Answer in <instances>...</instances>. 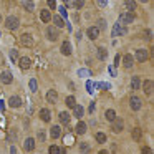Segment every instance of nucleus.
<instances>
[{"label": "nucleus", "mask_w": 154, "mask_h": 154, "mask_svg": "<svg viewBox=\"0 0 154 154\" xmlns=\"http://www.w3.org/2000/svg\"><path fill=\"white\" fill-rule=\"evenodd\" d=\"M119 60H121V57H119V55H116V58H114V65H119Z\"/></svg>", "instance_id": "obj_48"}, {"label": "nucleus", "mask_w": 154, "mask_h": 154, "mask_svg": "<svg viewBox=\"0 0 154 154\" xmlns=\"http://www.w3.org/2000/svg\"><path fill=\"white\" fill-rule=\"evenodd\" d=\"M136 61H139V63H144V61L149 58V53H147L146 48H139V50H136Z\"/></svg>", "instance_id": "obj_2"}, {"label": "nucleus", "mask_w": 154, "mask_h": 154, "mask_svg": "<svg viewBox=\"0 0 154 154\" xmlns=\"http://www.w3.org/2000/svg\"><path fill=\"white\" fill-rule=\"evenodd\" d=\"M98 154H109V152H108V151H104V149H103V151H100V152H98Z\"/></svg>", "instance_id": "obj_52"}, {"label": "nucleus", "mask_w": 154, "mask_h": 154, "mask_svg": "<svg viewBox=\"0 0 154 154\" xmlns=\"http://www.w3.org/2000/svg\"><path fill=\"white\" fill-rule=\"evenodd\" d=\"M0 81L4 85H10L12 81H14V75H12L10 71H2V73H0Z\"/></svg>", "instance_id": "obj_5"}, {"label": "nucleus", "mask_w": 154, "mask_h": 154, "mask_svg": "<svg viewBox=\"0 0 154 154\" xmlns=\"http://www.w3.org/2000/svg\"><path fill=\"white\" fill-rule=\"evenodd\" d=\"M38 90V83H37V80H30V91H37Z\"/></svg>", "instance_id": "obj_34"}, {"label": "nucleus", "mask_w": 154, "mask_h": 154, "mask_svg": "<svg viewBox=\"0 0 154 154\" xmlns=\"http://www.w3.org/2000/svg\"><path fill=\"white\" fill-rule=\"evenodd\" d=\"M50 136L53 137V139H58V137L61 136V128L60 126H53L50 129Z\"/></svg>", "instance_id": "obj_19"}, {"label": "nucleus", "mask_w": 154, "mask_h": 154, "mask_svg": "<svg viewBox=\"0 0 154 154\" xmlns=\"http://www.w3.org/2000/svg\"><path fill=\"white\" fill-rule=\"evenodd\" d=\"M58 118H60V121L63 124H70V118H71V114H68L66 111H61L60 114H58Z\"/></svg>", "instance_id": "obj_20"}, {"label": "nucleus", "mask_w": 154, "mask_h": 154, "mask_svg": "<svg viewBox=\"0 0 154 154\" xmlns=\"http://www.w3.org/2000/svg\"><path fill=\"white\" fill-rule=\"evenodd\" d=\"M123 65H124V68H131V66H133V55H124Z\"/></svg>", "instance_id": "obj_23"}, {"label": "nucleus", "mask_w": 154, "mask_h": 154, "mask_svg": "<svg viewBox=\"0 0 154 154\" xmlns=\"http://www.w3.org/2000/svg\"><path fill=\"white\" fill-rule=\"evenodd\" d=\"M58 35H60V33H58L57 28H53V27H48V28H47V37H48V40L55 42V40L58 38Z\"/></svg>", "instance_id": "obj_9"}, {"label": "nucleus", "mask_w": 154, "mask_h": 154, "mask_svg": "<svg viewBox=\"0 0 154 154\" xmlns=\"http://www.w3.org/2000/svg\"><path fill=\"white\" fill-rule=\"evenodd\" d=\"M98 86H100L101 90H108V88H111V86H109V83H100Z\"/></svg>", "instance_id": "obj_42"}, {"label": "nucleus", "mask_w": 154, "mask_h": 154, "mask_svg": "<svg viewBox=\"0 0 154 154\" xmlns=\"http://www.w3.org/2000/svg\"><path fill=\"white\" fill-rule=\"evenodd\" d=\"M37 137H38L40 141H45V133H43V131H38V133H37Z\"/></svg>", "instance_id": "obj_40"}, {"label": "nucleus", "mask_w": 154, "mask_h": 154, "mask_svg": "<svg viewBox=\"0 0 154 154\" xmlns=\"http://www.w3.org/2000/svg\"><path fill=\"white\" fill-rule=\"evenodd\" d=\"M106 57H108V51H106V48L100 47V48H98V58H100V60H106Z\"/></svg>", "instance_id": "obj_28"}, {"label": "nucleus", "mask_w": 154, "mask_h": 154, "mask_svg": "<svg viewBox=\"0 0 154 154\" xmlns=\"http://www.w3.org/2000/svg\"><path fill=\"white\" fill-rule=\"evenodd\" d=\"M86 123H83V121H80V123L76 124V126H75V133L76 134H85L86 133Z\"/></svg>", "instance_id": "obj_17"}, {"label": "nucleus", "mask_w": 154, "mask_h": 154, "mask_svg": "<svg viewBox=\"0 0 154 154\" xmlns=\"http://www.w3.org/2000/svg\"><path fill=\"white\" fill-rule=\"evenodd\" d=\"M124 7L128 12H134L136 10V2L134 0H124Z\"/></svg>", "instance_id": "obj_21"}, {"label": "nucleus", "mask_w": 154, "mask_h": 154, "mask_svg": "<svg viewBox=\"0 0 154 154\" xmlns=\"http://www.w3.org/2000/svg\"><path fill=\"white\" fill-rule=\"evenodd\" d=\"M100 7H106V0H96Z\"/></svg>", "instance_id": "obj_46"}, {"label": "nucleus", "mask_w": 154, "mask_h": 154, "mask_svg": "<svg viewBox=\"0 0 154 154\" xmlns=\"http://www.w3.org/2000/svg\"><path fill=\"white\" fill-rule=\"evenodd\" d=\"M131 134H133V139L134 141H139L141 139V129H139V128H134Z\"/></svg>", "instance_id": "obj_33"}, {"label": "nucleus", "mask_w": 154, "mask_h": 154, "mask_svg": "<svg viewBox=\"0 0 154 154\" xmlns=\"http://www.w3.org/2000/svg\"><path fill=\"white\" fill-rule=\"evenodd\" d=\"M8 106L10 108H20L22 106V98L20 96H12L8 100Z\"/></svg>", "instance_id": "obj_12"}, {"label": "nucleus", "mask_w": 154, "mask_h": 154, "mask_svg": "<svg viewBox=\"0 0 154 154\" xmlns=\"http://www.w3.org/2000/svg\"><path fill=\"white\" fill-rule=\"evenodd\" d=\"M10 154H17V149H15V147H12V149H10Z\"/></svg>", "instance_id": "obj_51"}, {"label": "nucleus", "mask_w": 154, "mask_h": 154, "mask_svg": "<svg viewBox=\"0 0 154 154\" xmlns=\"http://www.w3.org/2000/svg\"><path fill=\"white\" fill-rule=\"evenodd\" d=\"M86 35H88L90 40H96V38L100 37V28H98V27H90L86 30Z\"/></svg>", "instance_id": "obj_7"}, {"label": "nucleus", "mask_w": 154, "mask_h": 154, "mask_svg": "<svg viewBox=\"0 0 154 154\" xmlns=\"http://www.w3.org/2000/svg\"><path fill=\"white\" fill-rule=\"evenodd\" d=\"M78 75H80V76H83V78H86L88 75H90V71H88V70H80V71H78Z\"/></svg>", "instance_id": "obj_38"}, {"label": "nucleus", "mask_w": 154, "mask_h": 154, "mask_svg": "<svg viewBox=\"0 0 154 154\" xmlns=\"http://www.w3.org/2000/svg\"><path fill=\"white\" fill-rule=\"evenodd\" d=\"M20 42H22V45H23V47H33V38H32V35H28V33L22 35Z\"/></svg>", "instance_id": "obj_8"}, {"label": "nucleus", "mask_w": 154, "mask_h": 154, "mask_svg": "<svg viewBox=\"0 0 154 154\" xmlns=\"http://www.w3.org/2000/svg\"><path fill=\"white\" fill-rule=\"evenodd\" d=\"M134 22V12H124L119 15V23H133Z\"/></svg>", "instance_id": "obj_1"}, {"label": "nucleus", "mask_w": 154, "mask_h": 154, "mask_svg": "<svg viewBox=\"0 0 154 154\" xmlns=\"http://www.w3.org/2000/svg\"><path fill=\"white\" fill-rule=\"evenodd\" d=\"M90 111H91V113L94 111V103H91V104H90Z\"/></svg>", "instance_id": "obj_50"}, {"label": "nucleus", "mask_w": 154, "mask_h": 154, "mask_svg": "<svg viewBox=\"0 0 154 154\" xmlns=\"http://www.w3.org/2000/svg\"><path fill=\"white\" fill-rule=\"evenodd\" d=\"M61 53L63 55H71V45H70V42H63V45H61Z\"/></svg>", "instance_id": "obj_22"}, {"label": "nucleus", "mask_w": 154, "mask_h": 154, "mask_svg": "<svg viewBox=\"0 0 154 154\" xmlns=\"http://www.w3.org/2000/svg\"><path fill=\"white\" fill-rule=\"evenodd\" d=\"M20 68L22 70H28V68H30V65H32V60L28 57H23V58H20Z\"/></svg>", "instance_id": "obj_18"}, {"label": "nucleus", "mask_w": 154, "mask_h": 154, "mask_svg": "<svg viewBox=\"0 0 154 154\" xmlns=\"http://www.w3.org/2000/svg\"><path fill=\"white\" fill-rule=\"evenodd\" d=\"M65 103H66V106H68V108H73L75 104H76V100H75V96H66Z\"/></svg>", "instance_id": "obj_31"}, {"label": "nucleus", "mask_w": 154, "mask_h": 154, "mask_svg": "<svg viewBox=\"0 0 154 154\" xmlns=\"http://www.w3.org/2000/svg\"><path fill=\"white\" fill-rule=\"evenodd\" d=\"M47 4L50 8H57V2H55V0H47Z\"/></svg>", "instance_id": "obj_39"}, {"label": "nucleus", "mask_w": 154, "mask_h": 154, "mask_svg": "<svg viewBox=\"0 0 154 154\" xmlns=\"http://www.w3.org/2000/svg\"><path fill=\"white\" fill-rule=\"evenodd\" d=\"M23 149L25 151H33L35 149V139H33V137H27V139H25Z\"/></svg>", "instance_id": "obj_15"}, {"label": "nucleus", "mask_w": 154, "mask_h": 154, "mask_svg": "<svg viewBox=\"0 0 154 154\" xmlns=\"http://www.w3.org/2000/svg\"><path fill=\"white\" fill-rule=\"evenodd\" d=\"M5 25H7L8 30H17L18 25H20V22H18L17 17H8L7 20H5Z\"/></svg>", "instance_id": "obj_3"}, {"label": "nucleus", "mask_w": 154, "mask_h": 154, "mask_svg": "<svg viewBox=\"0 0 154 154\" xmlns=\"http://www.w3.org/2000/svg\"><path fill=\"white\" fill-rule=\"evenodd\" d=\"M104 116H106L108 121H114V119H116V111H114V109H108L106 113H104Z\"/></svg>", "instance_id": "obj_27"}, {"label": "nucleus", "mask_w": 154, "mask_h": 154, "mask_svg": "<svg viewBox=\"0 0 154 154\" xmlns=\"http://www.w3.org/2000/svg\"><path fill=\"white\" fill-rule=\"evenodd\" d=\"M23 8H25V10H28V12H32L35 8L33 2H32V0H23Z\"/></svg>", "instance_id": "obj_30"}, {"label": "nucleus", "mask_w": 154, "mask_h": 154, "mask_svg": "<svg viewBox=\"0 0 154 154\" xmlns=\"http://www.w3.org/2000/svg\"><path fill=\"white\" fill-rule=\"evenodd\" d=\"M86 88H88V93H93V85H91V81L86 83Z\"/></svg>", "instance_id": "obj_43"}, {"label": "nucleus", "mask_w": 154, "mask_h": 154, "mask_svg": "<svg viewBox=\"0 0 154 154\" xmlns=\"http://www.w3.org/2000/svg\"><path fill=\"white\" fill-rule=\"evenodd\" d=\"M80 151H81V154H88V152H90V144H88V143H81L80 144Z\"/></svg>", "instance_id": "obj_32"}, {"label": "nucleus", "mask_w": 154, "mask_h": 154, "mask_svg": "<svg viewBox=\"0 0 154 154\" xmlns=\"http://www.w3.org/2000/svg\"><path fill=\"white\" fill-rule=\"evenodd\" d=\"M60 14H61V17H66V8H65V7H60Z\"/></svg>", "instance_id": "obj_44"}, {"label": "nucleus", "mask_w": 154, "mask_h": 154, "mask_svg": "<svg viewBox=\"0 0 154 154\" xmlns=\"http://www.w3.org/2000/svg\"><path fill=\"white\" fill-rule=\"evenodd\" d=\"M0 22H2V15H0Z\"/></svg>", "instance_id": "obj_55"}, {"label": "nucleus", "mask_w": 154, "mask_h": 154, "mask_svg": "<svg viewBox=\"0 0 154 154\" xmlns=\"http://www.w3.org/2000/svg\"><path fill=\"white\" fill-rule=\"evenodd\" d=\"M48 152H50V154H58V152H60V147H58V146H55V144H53V146H50Z\"/></svg>", "instance_id": "obj_35"}, {"label": "nucleus", "mask_w": 154, "mask_h": 154, "mask_svg": "<svg viewBox=\"0 0 154 154\" xmlns=\"http://www.w3.org/2000/svg\"><path fill=\"white\" fill-rule=\"evenodd\" d=\"M73 116L78 118V119L85 116V108L81 106V104H75V106H73Z\"/></svg>", "instance_id": "obj_10"}, {"label": "nucleus", "mask_w": 154, "mask_h": 154, "mask_svg": "<svg viewBox=\"0 0 154 154\" xmlns=\"http://www.w3.org/2000/svg\"><path fill=\"white\" fill-rule=\"evenodd\" d=\"M53 23H55V27H57V28H61L65 25V22H63V18H61V17L53 15Z\"/></svg>", "instance_id": "obj_26"}, {"label": "nucleus", "mask_w": 154, "mask_h": 154, "mask_svg": "<svg viewBox=\"0 0 154 154\" xmlns=\"http://www.w3.org/2000/svg\"><path fill=\"white\" fill-rule=\"evenodd\" d=\"M40 118H42V121H45V123H50V119H51L50 109H47V108H42V109H40Z\"/></svg>", "instance_id": "obj_11"}, {"label": "nucleus", "mask_w": 154, "mask_h": 154, "mask_svg": "<svg viewBox=\"0 0 154 154\" xmlns=\"http://www.w3.org/2000/svg\"><path fill=\"white\" fill-rule=\"evenodd\" d=\"M58 154H66V151H65V149H60V152H58Z\"/></svg>", "instance_id": "obj_53"}, {"label": "nucleus", "mask_w": 154, "mask_h": 154, "mask_svg": "<svg viewBox=\"0 0 154 154\" xmlns=\"http://www.w3.org/2000/svg\"><path fill=\"white\" fill-rule=\"evenodd\" d=\"M85 5V0H75V7L76 8H81Z\"/></svg>", "instance_id": "obj_37"}, {"label": "nucleus", "mask_w": 154, "mask_h": 154, "mask_svg": "<svg viewBox=\"0 0 154 154\" xmlns=\"http://www.w3.org/2000/svg\"><path fill=\"white\" fill-rule=\"evenodd\" d=\"M143 91H144V94H147V96L152 94V81H151V80L144 81V83H143Z\"/></svg>", "instance_id": "obj_13"}, {"label": "nucleus", "mask_w": 154, "mask_h": 154, "mask_svg": "<svg viewBox=\"0 0 154 154\" xmlns=\"http://www.w3.org/2000/svg\"><path fill=\"white\" fill-rule=\"evenodd\" d=\"M40 18H42V22H45V23H47V22L51 20V14L48 10H42L40 12Z\"/></svg>", "instance_id": "obj_24"}, {"label": "nucleus", "mask_w": 154, "mask_h": 154, "mask_svg": "<svg viewBox=\"0 0 154 154\" xmlns=\"http://www.w3.org/2000/svg\"><path fill=\"white\" fill-rule=\"evenodd\" d=\"M141 152H143V154H152V149H151V147H143Z\"/></svg>", "instance_id": "obj_41"}, {"label": "nucleus", "mask_w": 154, "mask_h": 154, "mask_svg": "<svg viewBox=\"0 0 154 154\" xmlns=\"http://www.w3.org/2000/svg\"><path fill=\"white\" fill-rule=\"evenodd\" d=\"M139 2H147V0H139Z\"/></svg>", "instance_id": "obj_54"}, {"label": "nucleus", "mask_w": 154, "mask_h": 154, "mask_svg": "<svg viewBox=\"0 0 154 154\" xmlns=\"http://www.w3.org/2000/svg\"><path fill=\"white\" fill-rule=\"evenodd\" d=\"M111 33H113V37H119V35H124V33H126V27H124L123 23H119V22H118V23H114L113 32H111Z\"/></svg>", "instance_id": "obj_4"}, {"label": "nucleus", "mask_w": 154, "mask_h": 154, "mask_svg": "<svg viewBox=\"0 0 154 154\" xmlns=\"http://www.w3.org/2000/svg\"><path fill=\"white\" fill-rule=\"evenodd\" d=\"M100 27L104 28V27H106V22H104V20H100Z\"/></svg>", "instance_id": "obj_49"}, {"label": "nucleus", "mask_w": 154, "mask_h": 154, "mask_svg": "<svg viewBox=\"0 0 154 154\" xmlns=\"http://www.w3.org/2000/svg\"><path fill=\"white\" fill-rule=\"evenodd\" d=\"M129 106H131V109H134V111L141 109V106H143V101H141V98L133 96V98L129 100Z\"/></svg>", "instance_id": "obj_6"}, {"label": "nucleus", "mask_w": 154, "mask_h": 154, "mask_svg": "<svg viewBox=\"0 0 154 154\" xmlns=\"http://www.w3.org/2000/svg\"><path fill=\"white\" fill-rule=\"evenodd\" d=\"M139 86H141L139 78H137V76H133V80H131V88H133V90H139Z\"/></svg>", "instance_id": "obj_29"}, {"label": "nucleus", "mask_w": 154, "mask_h": 154, "mask_svg": "<svg viewBox=\"0 0 154 154\" xmlns=\"http://www.w3.org/2000/svg\"><path fill=\"white\" fill-rule=\"evenodd\" d=\"M123 126H124V123L116 118V119L113 121V133H121V131H123Z\"/></svg>", "instance_id": "obj_16"}, {"label": "nucleus", "mask_w": 154, "mask_h": 154, "mask_svg": "<svg viewBox=\"0 0 154 154\" xmlns=\"http://www.w3.org/2000/svg\"><path fill=\"white\" fill-rule=\"evenodd\" d=\"M47 101H48V103H51V104L57 103V101H58V93H57V91H55V90L48 91V93H47Z\"/></svg>", "instance_id": "obj_14"}, {"label": "nucleus", "mask_w": 154, "mask_h": 154, "mask_svg": "<svg viewBox=\"0 0 154 154\" xmlns=\"http://www.w3.org/2000/svg\"><path fill=\"white\" fill-rule=\"evenodd\" d=\"M10 60H12V61H17V60H18V51H17V50H12V51H10Z\"/></svg>", "instance_id": "obj_36"}, {"label": "nucleus", "mask_w": 154, "mask_h": 154, "mask_svg": "<svg viewBox=\"0 0 154 154\" xmlns=\"http://www.w3.org/2000/svg\"><path fill=\"white\" fill-rule=\"evenodd\" d=\"M65 143L71 144V143H73V137H71V136H65Z\"/></svg>", "instance_id": "obj_45"}, {"label": "nucleus", "mask_w": 154, "mask_h": 154, "mask_svg": "<svg viewBox=\"0 0 154 154\" xmlns=\"http://www.w3.org/2000/svg\"><path fill=\"white\" fill-rule=\"evenodd\" d=\"M109 73H111V76H116V70H114V66H109Z\"/></svg>", "instance_id": "obj_47"}, {"label": "nucleus", "mask_w": 154, "mask_h": 154, "mask_svg": "<svg viewBox=\"0 0 154 154\" xmlns=\"http://www.w3.org/2000/svg\"><path fill=\"white\" fill-rule=\"evenodd\" d=\"M94 139H96V143H100V144H104L108 141V137H106V134L104 133H96V136H94Z\"/></svg>", "instance_id": "obj_25"}]
</instances>
